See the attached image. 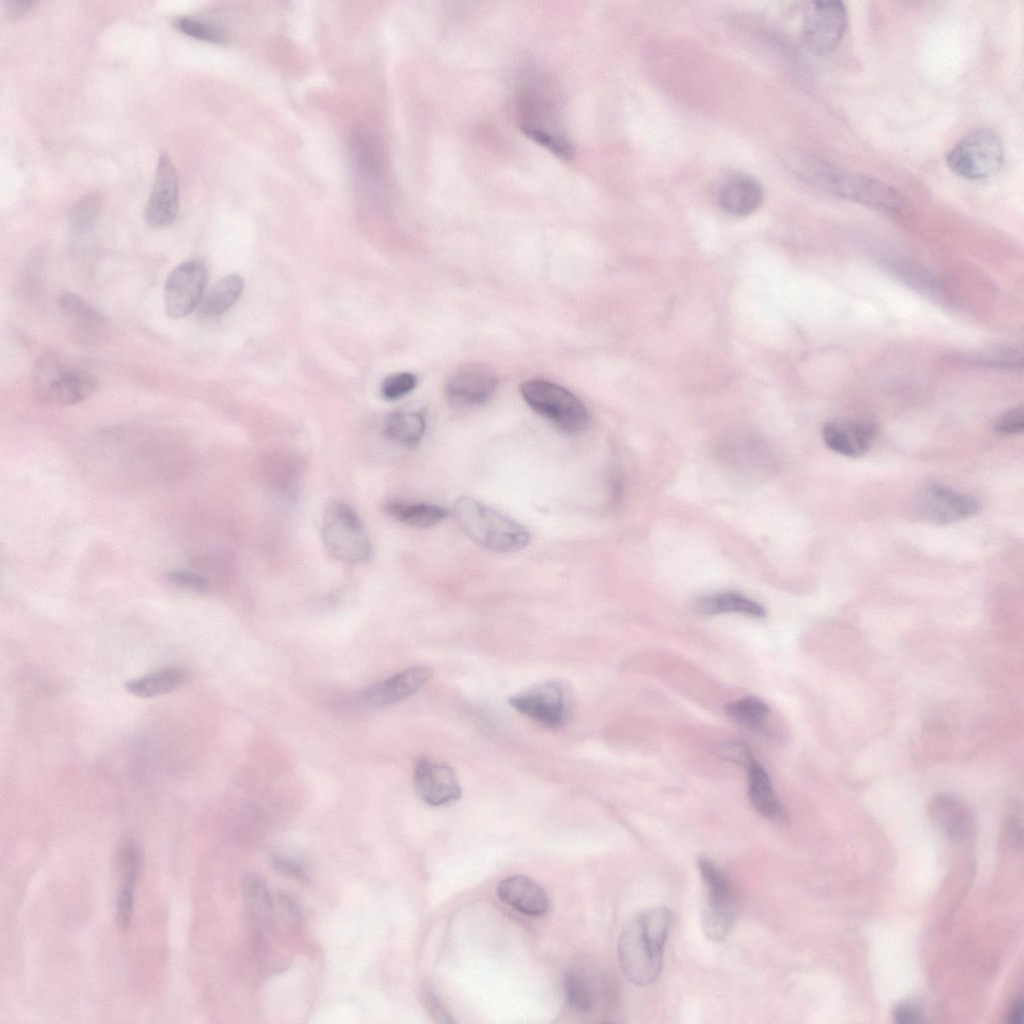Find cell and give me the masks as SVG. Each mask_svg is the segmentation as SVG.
<instances>
[{"label": "cell", "mask_w": 1024, "mask_h": 1024, "mask_svg": "<svg viewBox=\"0 0 1024 1024\" xmlns=\"http://www.w3.org/2000/svg\"><path fill=\"white\" fill-rule=\"evenodd\" d=\"M102 208V196L93 191L83 195L74 205L70 214V226L76 233L91 228L97 220Z\"/></svg>", "instance_id": "34"}, {"label": "cell", "mask_w": 1024, "mask_h": 1024, "mask_svg": "<svg viewBox=\"0 0 1024 1024\" xmlns=\"http://www.w3.org/2000/svg\"><path fill=\"white\" fill-rule=\"evenodd\" d=\"M791 166L805 181L839 198L893 214H903L907 210L902 195L875 177L803 154L792 156Z\"/></svg>", "instance_id": "1"}, {"label": "cell", "mask_w": 1024, "mask_h": 1024, "mask_svg": "<svg viewBox=\"0 0 1024 1024\" xmlns=\"http://www.w3.org/2000/svg\"><path fill=\"white\" fill-rule=\"evenodd\" d=\"M1023 1015V998L1019 996L1013 1002L1010 1011L1007 1016V1021L1012 1024H1020L1022 1022Z\"/></svg>", "instance_id": "45"}, {"label": "cell", "mask_w": 1024, "mask_h": 1024, "mask_svg": "<svg viewBox=\"0 0 1024 1024\" xmlns=\"http://www.w3.org/2000/svg\"><path fill=\"white\" fill-rule=\"evenodd\" d=\"M713 749L718 757L745 768L754 759L749 747L738 741L720 742Z\"/></svg>", "instance_id": "38"}, {"label": "cell", "mask_w": 1024, "mask_h": 1024, "mask_svg": "<svg viewBox=\"0 0 1024 1024\" xmlns=\"http://www.w3.org/2000/svg\"><path fill=\"white\" fill-rule=\"evenodd\" d=\"M31 382L36 399L52 406L80 403L97 388V381L91 373L66 365L56 353H45L38 358Z\"/></svg>", "instance_id": "4"}, {"label": "cell", "mask_w": 1024, "mask_h": 1024, "mask_svg": "<svg viewBox=\"0 0 1024 1024\" xmlns=\"http://www.w3.org/2000/svg\"><path fill=\"white\" fill-rule=\"evenodd\" d=\"M169 579L174 584L183 588L205 591L208 588V581L198 573L186 570H174L169 573Z\"/></svg>", "instance_id": "40"}, {"label": "cell", "mask_w": 1024, "mask_h": 1024, "mask_svg": "<svg viewBox=\"0 0 1024 1024\" xmlns=\"http://www.w3.org/2000/svg\"><path fill=\"white\" fill-rule=\"evenodd\" d=\"M384 510L396 520L417 528L434 526L447 516L444 508L423 502L389 501L384 504Z\"/></svg>", "instance_id": "28"}, {"label": "cell", "mask_w": 1024, "mask_h": 1024, "mask_svg": "<svg viewBox=\"0 0 1024 1024\" xmlns=\"http://www.w3.org/2000/svg\"><path fill=\"white\" fill-rule=\"evenodd\" d=\"M698 869L707 889L701 913L702 929L709 939L721 941L728 936L737 918L735 893L727 875L709 858L701 857Z\"/></svg>", "instance_id": "8"}, {"label": "cell", "mask_w": 1024, "mask_h": 1024, "mask_svg": "<svg viewBox=\"0 0 1024 1024\" xmlns=\"http://www.w3.org/2000/svg\"><path fill=\"white\" fill-rule=\"evenodd\" d=\"M547 100L539 92L523 91L519 101V121L523 132L559 157L568 159L573 153L571 143L559 131L556 118Z\"/></svg>", "instance_id": "10"}, {"label": "cell", "mask_w": 1024, "mask_h": 1024, "mask_svg": "<svg viewBox=\"0 0 1024 1024\" xmlns=\"http://www.w3.org/2000/svg\"><path fill=\"white\" fill-rule=\"evenodd\" d=\"M243 895L251 912L254 914L261 917L270 912L272 906L271 897L265 883L258 876L250 874L244 878Z\"/></svg>", "instance_id": "35"}, {"label": "cell", "mask_w": 1024, "mask_h": 1024, "mask_svg": "<svg viewBox=\"0 0 1024 1024\" xmlns=\"http://www.w3.org/2000/svg\"><path fill=\"white\" fill-rule=\"evenodd\" d=\"M1004 160L1000 137L988 128H978L964 135L946 154V163L957 176L979 180L995 174Z\"/></svg>", "instance_id": "7"}, {"label": "cell", "mask_w": 1024, "mask_h": 1024, "mask_svg": "<svg viewBox=\"0 0 1024 1024\" xmlns=\"http://www.w3.org/2000/svg\"><path fill=\"white\" fill-rule=\"evenodd\" d=\"M207 269L198 259H190L175 267L168 275L164 288V306L171 318H182L191 313L204 295Z\"/></svg>", "instance_id": "11"}, {"label": "cell", "mask_w": 1024, "mask_h": 1024, "mask_svg": "<svg viewBox=\"0 0 1024 1024\" xmlns=\"http://www.w3.org/2000/svg\"><path fill=\"white\" fill-rule=\"evenodd\" d=\"M454 516L462 530L480 546L500 553L526 547L530 534L525 527L471 497H460Z\"/></svg>", "instance_id": "3"}, {"label": "cell", "mask_w": 1024, "mask_h": 1024, "mask_svg": "<svg viewBox=\"0 0 1024 1024\" xmlns=\"http://www.w3.org/2000/svg\"><path fill=\"white\" fill-rule=\"evenodd\" d=\"M912 508L926 521L948 524L975 515L979 510V503L973 497L949 487L929 484L917 493Z\"/></svg>", "instance_id": "12"}, {"label": "cell", "mask_w": 1024, "mask_h": 1024, "mask_svg": "<svg viewBox=\"0 0 1024 1024\" xmlns=\"http://www.w3.org/2000/svg\"><path fill=\"white\" fill-rule=\"evenodd\" d=\"M724 709L732 721L750 729H760L770 712L768 705L756 697L738 699L728 703Z\"/></svg>", "instance_id": "31"}, {"label": "cell", "mask_w": 1024, "mask_h": 1024, "mask_svg": "<svg viewBox=\"0 0 1024 1024\" xmlns=\"http://www.w3.org/2000/svg\"><path fill=\"white\" fill-rule=\"evenodd\" d=\"M847 23L846 8L841 1H814L804 13L803 36L807 45L818 53H828L841 41Z\"/></svg>", "instance_id": "13"}, {"label": "cell", "mask_w": 1024, "mask_h": 1024, "mask_svg": "<svg viewBox=\"0 0 1024 1024\" xmlns=\"http://www.w3.org/2000/svg\"><path fill=\"white\" fill-rule=\"evenodd\" d=\"M526 403L567 434L586 430L590 415L584 404L567 389L546 380H530L520 387Z\"/></svg>", "instance_id": "6"}, {"label": "cell", "mask_w": 1024, "mask_h": 1024, "mask_svg": "<svg viewBox=\"0 0 1024 1024\" xmlns=\"http://www.w3.org/2000/svg\"><path fill=\"white\" fill-rule=\"evenodd\" d=\"M928 810L934 822L951 837L964 839L973 834V814L956 797L937 794L931 799Z\"/></svg>", "instance_id": "23"}, {"label": "cell", "mask_w": 1024, "mask_h": 1024, "mask_svg": "<svg viewBox=\"0 0 1024 1024\" xmlns=\"http://www.w3.org/2000/svg\"><path fill=\"white\" fill-rule=\"evenodd\" d=\"M352 150L358 167L377 176L383 167V157L377 140L367 131L356 130L352 135Z\"/></svg>", "instance_id": "32"}, {"label": "cell", "mask_w": 1024, "mask_h": 1024, "mask_svg": "<svg viewBox=\"0 0 1024 1024\" xmlns=\"http://www.w3.org/2000/svg\"><path fill=\"white\" fill-rule=\"evenodd\" d=\"M748 798L753 808L768 819L780 818L783 806L765 769L753 759L747 766Z\"/></svg>", "instance_id": "25"}, {"label": "cell", "mask_w": 1024, "mask_h": 1024, "mask_svg": "<svg viewBox=\"0 0 1024 1024\" xmlns=\"http://www.w3.org/2000/svg\"><path fill=\"white\" fill-rule=\"evenodd\" d=\"M432 677V670L416 666L396 673L357 695V702L367 708H384L402 701L420 690Z\"/></svg>", "instance_id": "16"}, {"label": "cell", "mask_w": 1024, "mask_h": 1024, "mask_svg": "<svg viewBox=\"0 0 1024 1024\" xmlns=\"http://www.w3.org/2000/svg\"><path fill=\"white\" fill-rule=\"evenodd\" d=\"M563 985L569 1005L579 1013H591L600 1002L607 1007L612 1003L613 989L603 978L570 970L564 975Z\"/></svg>", "instance_id": "21"}, {"label": "cell", "mask_w": 1024, "mask_h": 1024, "mask_svg": "<svg viewBox=\"0 0 1024 1024\" xmlns=\"http://www.w3.org/2000/svg\"><path fill=\"white\" fill-rule=\"evenodd\" d=\"M671 922L669 910L654 908L635 917L622 930L618 959L626 977L635 985L647 986L659 977Z\"/></svg>", "instance_id": "2"}, {"label": "cell", "mask_w": 1024, "mask_h": 1024, "mask_svg": "<svg viewBox=\"0 0 1024 1024\" xmlns=\"http://www.w3.org/2000/svg\"><path fill=\"white\" fill-rule=\"evenodd\" d=\"M272 865L274 866V868L276 870L284 873L285 875H287L289 877H292V878L297 879L299 881H306L307 880V876H306L304 870L299 865H297L296 863H293L290 860L283 859V858H280V857H274L273 860H272Z\"/></svg>", "instance_id": "43"}, {"label": "cell", "mask_w": 1024, "mask_h": 1024, "mask_svg": "<svg viewBox=\"0 0 1024 1024\" xmlns=\"http://www.w3.org/2000/svg\"><path fill=\"white\" fill-rule=\"evenodd\" d=\"M893 1016L895 1020L903 1024L919 1023L923 1021L921 1009L911 1003H902L895 1007Z\"/></svg>", "instance_id": "42"}, {"label": "cell", "mask_w": 1024, "mask_h": 1024, "mask_svg": "<svg viewBox=\"0 0 1024 1024\" xmlns=\"http://www.w3.org/2000/svg\"><path fill=\"white\" fill-rule=\"evenodd\" d=\"M695 610L705 615L741 613L753 617L765 616V609L760 604L733 592L700 598L695 603Z\"/></svg>", "instance_id": "30"}, {"label": "cell", "mask_w": 1024, "mask_h": 1024, "mask_svg": "<svg viewBox=\"0 0 1024 1024\" xmlns=\"http://www.w3.org/2000/svg\"><path fill=\"white\" fill-rule=\"evenodd\" d=\"M425 419L415 411H396L387 416L384 422V434L394 442L407 447H415L425 432Z\"/></svg>", "instance_id": "29"}, {"label": "cell", "mask_w": 1024, "mask_h": 1024, "mask_svg": "<svg viewBox=\"0 0 1024 1024\" xmlns=\"http://www.w3.org/2000/svg\"><path fill=\"white\" fill-rule=\"evenodd\" d=\"M962 362L997 368L1017 369L1023 366L1020 351L1012 348H993L972 354L956 356Z\"/></svg>", "instance_id": "33"}, {"label": "cell", "mask_w": 1024, "mask_h": 1024, "mask_svg": "<svg viewBox=\"0 0 1024 1024\" xmlns=\"http://www.w3.org/2000/svg\"><path fill=\"white\" fill-rule=\"evenodd\" d=\"M497 387L495 372L481 363H466L455 369L446 381L448 401L457 407L485 404Z\"/></svg>", "instance_id": "14"}, {"label": "cell", "mask_w": 1024, "mask_h": 1024, "mask_svg": "<svg viewBox=\"0 0 1024 1024\" xmlns=\"http://www.w3.org/2000/svg\"><path fill=\"white\" fill-rule=\"evenodd\" d=\"M243 287V279L238 274L224 276L203 295L197 308L198 314L204 318L222 315L237 302Z\"/></svg>", "instance_id": "26"}, {"label": "cell", "mask_w": 1024, "mask_h": 1024, "mask_svg": "<svg viewBox=\"0 0 1024 1024\" xmlns=\"http://www.w3.org/2000/svg\"><path fill=\"white\" fill-rule=\"evenodd\" d=\"M497 894L502 901L527 916H543L550 907L549 897L543 887L523 875L503 879L497 886Z\"/></svg>", "instance_id": "20"}, {"label": "cell", "mask_w": 1024, "mask_h": 1024, "mask_svg": "<svg viewBox=\"0 0 1024 1024\" xmlns=\"http://www.w3.org/2000/svg\"><path fill=\"white\" fill-rule=\"evenodd\" d=\"M58 306L61 314L73 326L79 340L90 344L104 338L107 332L106 319L84 299L65 292L60 295Z\"/></svg>", "instance_id": "22"}, {"label": "cell", "mask_w": 1024, "mask_h": 1024, "mask_svg": "<svg viewBox=\"0 0 1024 1024\" xmlns=\"http://www.w3.org/2000/svg\"><path fill=\"white\" fill-rule=\"evenodd\" d=\"M185 677L183 669L170 667L128 681L125 687L137 697L151 698L174 691L183 684Z\"/></svg>", "instance_id": "27"}, {"label": "cell", "mask_w": 1024, "mask_h": 1024, "mask_svg": "<svg viewBox=\"0 0 1024 1024\" xmlns=\"http://www.w3.org/2000/svg\"><path fill=\"white\" fill-rule=\"evenodd\" d=\"M118 858L123 882L117 899L116 920L119 929L127 930L132 921L134 887L139 874L141 852L137 844L129 841L121 847Z\"/></svg>", "instance_id": "24"}, {"label": "cell", "mask_w": 1024, "mask_h": 1024, "mask_svg": "<svg viewBox=\"0 0 1024 1024\" xmlns=\"http://www.w3.org/2000/svg\"><path fill=\"white\" fill-rule=\"evenodd\" d=\"M175 25L182 33L203 41L213 43L225 41L224 32L212 24L193 17H180L176 20Z\"/></svg>", "instance_id": "36"}, {"label": "cell", "mask_w": 1024, "mask_h": 1024, "mask_svg": "<svg viewBox=\"0 0 1024 1024\" xmlns=\"http://www.w3.org/2000/svg\"><path fill=\"white\" fill-rule=\"evenodd\" d=\"M179 210L178 178L174 165L165 152L161 153L155 180L145 209V220L153 228L171 225Z\"/></svg>", "instance_id": "15"}, {"label": "cell", "mask_w": 1024, "mask_h": 1024, "mask_svg": "<svg viewBox=\"0 0 1024 1024\" xmlns=\"http://www.w3.org/2000/svg\"><path fill=\"white\" fill-rule=\"evenodd\" d=\"M32 1L11 0L5 3V12L9 18H18L25 15L33 6Z\"/></svg>", "instance_id": "44"}, {"label": "cell", "mask_w": 1024, "mask_h": 1024, "mask_svg": "<svg viewBox=\"0 0 1024 1024\" xmlns=\"http://www.w3.org/2000/svg\"><path fill=\"white\" fill-rule=\"evenodd\" d=\"M422 1001L430 1015L437 1021L442 1023H451L454 1020L449 1015L443 1004L440 1002L438 997L431 991L422 992Z\"/></svg>", "instance_id": "41"}, {"label": "cell", "mask_w": 1024, "mask_h": 1024, "mask_svg": "<svg viewBox=\"0 0 1024 1024\" xmlns=\"http://www.w3.org/2000/svg\"><path fill=\"white\" fill-rule=\"evenodd\" d=\"M763 200V188L757 179L744 173H733L725 177L716 190L719 207L728 214L745 216L759 208Z\"/></svg>", "instance_id": "18"}, {"label": "cell", "mask_w": 1024, "mask_h": 1024, "mask_svg": "<svg viewBox=\"0 0 1024 1024\" xmlns=\"http://www.w3.org/2000/svg\"><path fill=\"white\" fill-rule=\"evenodd\" d=\"M518 713L550 729L565 725L569 717L563 686L554 680L535 684L508 699Z\"/></svg>", "instance_id": "9"}, {"label": "cell", "mask_w": 1024, "mask_h": 1024, "mask_svg": "<svg viewBox=\"0 0 1024 1024\" xmlns=\"http://www.w3.org/2000/svg\"><path fill=\"white\" fill-rule=\"evenodd\" d=\"M414 786L419 797L432 806L452 803L461 796L454 770L427 758L419 759L415 766Z\"/></svg>", "instance_id": "17"}, {"label": "cell", "mask_w": 1024, "mask_h": 1024, "mask_svg": "<svg viewBox=\"0 0 1024 1024\" xmlns=\"http://www.w3.org/2000/svg\"><path fill=\"white\" fill-rule=\"evenodd\" d=\"M876 426L870 421L828 422L822 438L832 451L847 457L863 455L872 445Z\"/></svg>", "instance_id": "19"}, {"label": "cell", "mask_w": 1024, "mask_h": 1024, "mask_svg": "<svg viewBox=\"0 0 1024 1024\" xmlns=\"http://www.w3.org/2000/svg\"><path fill=\"white\" fill-rule=\"evenodd\" d=\"M414 374L401 372L386 378L381 386V393L387 400H397L410 393L416 386Z\"/></svg>", "instance_id": "37"}, {"label": "cell", "mask_w": 1024, "mask_h": 1024, "mask_svg": "<svg viewBox=\"0 0 1024 1024\" xmlns=\"http://www.w3.org/2000/svg\"><path fill=\"white\" fill-rule=\"evenodd\" d=\"M322 539L328 553L349 565L363 564L372 557V543L357 512L348 504L333 502L324 511Z\"/></svg>", "instance_id": "5"}, {"label": "cell", "mask_w": 1024, "mask_h": 1024, "mask_svg": "<svg viewBox=\"0 0 1024 1024\" xmlns=\"http://www.w3.org/2000/svg\"><path fill=\"white\" fill-rule=\"evenodd\" d=\"M1024 429V410L1022 407L1010 409L1000 415L995 423L994 430L1000 435H1014L1021 433Z\"/></svg>", "instance_id": "39"}]
</instances>
